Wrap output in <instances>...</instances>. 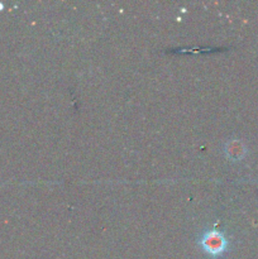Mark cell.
<instances>
[{
    "label": "cell",
    "mask_w": 258,
    "mask_h": 259,
    "mask_svg": "<svg viewBox=\"0 0 258 259\" xmlns=\"http://www.w3.org/2000/svg\"><path fill=\"white\" fill-rule=\"evenodd\" d=\"M200 245L202 249L211 257H219L227 250L228 240L225 239L224 235L219 232H210L204 233L200 238Z\"/></svg>",
    "instance_id": "1"
}]
</instances>
